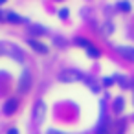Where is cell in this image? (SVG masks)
Here are the masks:
<instances>
[{
  "mask_svg": "<svg viewBox=\"0 0 134 134\" xmlns=\"http://www.w3.org/2000/svg\"><path fill=\"white\" fill-rule=\"evenodd\" d=\"M79 79H83V75H81L79 72H75V70H64V72H61V75H59V81H63V83L79 81Z\"/></svg>",
  "mask_w": 134,
  "mask_h": 134,
  "instance_id": "obj_1",
  "label": "cell"
},
{
  "mask_svg": "<svg viewBox=\"0 0 134 134\" xmlns=\"http://www.w3.org/2000/svg\"><path fill=\"white\" fill-rule=\"evenodd\" d=\"M30 85H31V75H30V72H24L20 77V83H19V92H26L30 88Z\"/></svg>",
  "mask_w": 134,
  "mask_h": 134,
  "instance_id": "obj_2",
  "label": "cell"
},
{
  "mask_svg": "<svg viewBox=\"0 0 134 134\" xmlns=\"http://www.w3.org/2000/svg\"><path fill=\"white\" fill-rule=\"evenodd\" d=\"M116 52L121 53L125 59L134 61V48H130V46H116Z\"/></svg>",
  "mask_w": 134,
  "mask_h": 134,
  "instance_id": "obj_3",
  "label": "cell"
},
{
  "mask_svg": "<svg viewBox=\"0 0 134 134\" xmlns=\"http://www.w3.org/2000/svg\"><path fill=\"white\" fill-rule=\"evenodd\" d=\"M44 112H46L44 103H42V101H37V103H35V110H33V118H35V121H41V119L44 118Z\"/></svg>",
  "mask_w": 134,
  "mask_h": 134,
  "instance_id": "obj_4",
  "label": "cell"
},
{
  "mask_svg": "<svg viewBox=\"0 0 134 134\" xmlns=\"http://www.w3.org/2000/svg\"><path fill=\"white\" fill-rule=\"evenodd\" d=\"M28 44L35 50V52H39V53H48V48L42 44V42H39V41H35V39H28Z\"/></svg>",
  "mask_w": 134,
  "mask_h": 134,
  "instance_id": "obj_5",
  "label": "cell"
},
{
  "mask_svg": "<svg viewBox=\"0 0 134 134\" xmlns=\"http://www.w3.org/2000/svg\"><path fill=\"white\" fill-rule=\"evenodd\" d=\"M15 108H17V99H9V101L6 103V107H4V112H6V114H13Z\"/></svg>",
  "mask_w": 134,
  "mask_h": 134,
  "instance_id": "obj_6",
  "label": "cell"
},
{
  "mask_svg": "<svg viewBox=\"0 0 134 134\" xmlns=\"http://www.w3.org/2000/svg\"><path fill=\"white\" fill-rule=\"evenodd\" d=\"M6 20H9V22H15V24H20V22H24V19H20V17H19L17 13H13V11L6 15Z\"/></svg>",
  "mask_w": 134,
  "mask_h": 134,
  "instance_id": "obj_7",
  "label": "cell"
},
{
  "mask_svg": "<svg viewBox=\"0 0 134 134\" xmlns=\"http://www.w3.org/2000/svg\"><path fill=\"white\" fill-rule=\"evenodd\" d=\"M123 130H125V121H123V119H118V121H116V127H114V130H112V134H123Z\"/></svg>",
  "mask_w": 134,
  "mask_h": 134,
  "instance_id": "obj_8",
  "label": "cell"
},
{
  "mask_svg": "<svg viewBox=\"0 0 134 134\" xmlns=\"http://www.w3.org/2000/svg\"><path fill=\"white\" fill-rule=\"evenodd\" d=\"M86 52H88V55H90V57H94V59H97V57L101 55V52H99L97 48H94V46H88V48H86Z\"/></svg>",
  "mask_w": 134,
  "mask_h": 134,
  "instance_id": "obj_9",
  "label": "cell"
},
{
  "mask_svg": "<svg viewBox=\"0 0 134 134\" xmlns=\"http://www.w3.org/2000/svg\"><path fill=\"white\" fill-rule=\"evenodd\" d=\"M114 110H116V112H121V110H123V97H116V101H114Z\"/></svg>",
  "mask_w": 134,
  "mask_h": 134,
  "instance_id": "obj_10",
  "label": "cell"
},
{
  "mask_svg": "<svg viewBox=\"0 0 134 134\" xmlns=\"http://www.w3.org/2000/svg\"><path fill=\"white\" fill-rule=\"evenodd\" d=\"M31 33L33 35H42V33H46V30L42 26H31Z\"/></svg>",
  "mask_w": 134,
  "mask_h": 134,
  "instance_id": "obj_11",
  "label": "cell"
},
{
  "mask_svg": "<svg viewBox=\"0 0 134 134\" xmlns=\"http://www.w3.org/2000/svg\"><path fill=\"white\" fill-rule=\"evenodd\" d=\"M75 42H77V44H81L83 48H88V46H92V42H90V41H86V39H81V37H79V39H75Z\"/></svg>",
  "mask_w": 134,
  "mask_h": 134,
  "instance_id": "obj_12",
  "label": "cell"
},
{
  "mask_svg": "<svg viewBox=\"0 0 134 134\" xmlns=\"http://www.w3.org/2000/svg\"><path fill=\"white\" fill-rule=\"evenodd\" d=\"M118 8H119L121 11H130V4H129V2H119Z\"/></svg>",
  "mask_w": 134,
  "mask_h": 134,
  "instance_id": "obj_13",
  "label": "cell"
},
{
  "mask_svg": "<svg viewBox=\"0 0 134 134\" xmlns=\"http://www.w3.org/2000/svg\"><path fill=\"white\" fill-rule=\"evenodd\" d=\"M86 83L92 86V90H94V92H99V86L96 85V81H92V79H86Z\"/></svg>",
  "mask_w": 134,
  "mask_h": 134,
  "instance_id": "obj_14",
  "label": "cell"
},
{
  "mask_svg": "<svg viewBox=\"0 0 134 134\" xmlns=\"http://www.w3.org/2000/svg\"><path fill=\"white\" fill-rule=\"evenodd\" d=\"M59 15H61V19H66V17H68V9H61Z\"/></svg>",
  "mask_w": 134,
  "mask_h": 134,
  "instance_id": "obj_15",
  "label": "cell"
},
{
  "mask_svg": "<svg viewBox=\"0 0 134 134\" xmlns=\"http://www.w3.org/2000/svg\"><path fill=\"white\" fill-rule=\"evenodd\" d=\"M8 52H9V50H8L4 44H0V55H4V53H8Z\"/></svg>",
  "mask_w": 134,
  "mask_h": 134,
  "instance_id": "obj_16",
  "label": "cell"
},
{
  "mask_svg": "<svg viewBox=\"0 0 134 134\" xmlns=\"http://www.w3.org/2000/svg\"><path fill=\"white\" fill-rule=\"evenodd\" d=\"M105 30H107V31H105L107 35H108V33H112V24H105Z\"/></svg>",
  "mask_w": 134,
  "mask_h": 134,
  "instance_id": "obj_17",
  "label": "cell"
},
{
  "mask_svg": "<svg viewBox=\"0 0 134 134\" xmlns=\"http://www.w3.org/2000/svg\"><path fill=\"white\" fill-rule=\"evenodd\" d=\"M112 83H114V79H110V77L105 79V85H112Z\"/></svg>",
  "mask_w": 134,
  "mask_h": 134,
  "instance_id": "obj_18",
  "label": "cell"
},
{
  "mask_svg": "<svg viewBox=\"0 0 134 134\" xmlns=\"http://www.w3.org/2000/svg\"><path fill=\"white\" fill-rule=\"evenodd\" d=\"M8 134H19V130H17V129H9V132H8Z\"/></svg>",
  "mask_w": 134,
  "mask_h": 134,
  "instance_id": "obj_19",
  "label": "cell"
},
{
  "mask_svg": "<svg viewBox=\"0 0 134 134\" xmlns=\"http://www.w3.org/2000/svg\"><path fill=\"white\" fill-rule=\"evenodd\" d=\"M48 134H64V132H57V130H50Z\"/></svg>",
  "mask_w": 134,
  "mask_h": 134,
  "instance_id": "obj_20",
  "label": "cell"
},
{
  "mask_svg": "<svg viewBox=\"0 0 134 134\" xmlns=\"http://www.w3.org/2000/svg\"><path fill=\"white\" fill-rule=\"evenodd\" d=\"M4 2H6V0H0V4H4Z\"/></svg>",
  "mask_w": 134,
  "mask_h": 134,
  "instance_id": "obj_21",
  "label": "cell"
}]
</instances>
